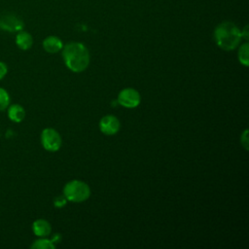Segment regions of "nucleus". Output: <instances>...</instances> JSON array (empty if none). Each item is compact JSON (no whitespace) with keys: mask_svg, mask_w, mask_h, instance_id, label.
I'll list each match as a JSON object with an SVG mask.
<instances>
[{"mask_svg":"<svg viewBox=\"0 0 249 249\" xmlns=\"http://www.w3.org/2000/svg\"><path fill=\"white\" fill-rule=\"evenodd\" d=\"M66 66L73 72L84 71L89 63V53L87 47L79 42L66 44L62 50Z\"/></svg>","mask_w":249,"mask_h":249,"instance_id":"1","label":"nucleus"},{"mask_svg":"<svg viewBox=\"0 0 249 249\" xmlns=\"http://www.w3.org/2000/svg\"><path fill=\"white\" fill-rule=\"evenodd\" d=\"M214 39L218 47L225 51H231L241 41V30L231 21H223L216 26Z\"/></svg>","mask_w":249,"mask_h":249,"instance_id":"2","label":"nucleus"},{"mask_svg":"<svg viewBox=\"0 0 249 249\" xmlns=\"http://www.w3.org/2000/svg\"><path fill=\"white\" fill-rule=\"evenodd\" d=\"M63 195L67 200L72 202H81L89 198L90 190L88 184L80 180L68 182L63 189Z\"/></svg>","mask_w":249,"mask_h":249,"instance_id":"3","label":"nucleus"},{"mask_svg":"<svg viewBox=\"0 0 249 249\" xmlns=\"http://www.w3.org/2000/svg\"><path fill=\"white\" fill-rule=\"evenodd\" d=\"M41 142L43 147L50 152L57 151L62 143L59 133L51 127L45 128L41 133Z\"/></svg>","mask_w":249,"mask_h":249,"instance_id":"4","label":"nucleus"},{"mask_svg":"<svg viewBox=\"0 0 249 249\" xmlns=\"http://www.w3.org/2000/svg\"><path fill=\"white\" fill-rule=\"evenodd\" d=\"M24 27L23 21L14 14L0 15V29L8 32H18Z\"/></svg>","mask_w":249,"mask_h":249,"instance_id":"5","label":"nucleus"},{"mask_svg":"<svg viewBox=\"0 0 249 249\" xmlns=\"http://www.w3.org/2000/svg\"><path fill=\"white\" fill-rule=\"evenodd\" d=\"M141 97L139 92L131 88L124 89L120 91L118 96V102L120 105L126 108H134L140 103Z\"/></svg>","mask_w":249,"mask_h":249,"instance_id":"6","label":"nucleus"},{"mask_svg":"<svg viewBox=\"0 0 249 249\" xmlns=\"http://www.w3.org/2000/svg\"><path fill=\"white\" fill-rule=\"evenodd\" d=\"M100 130L107 135H113L120 129V121L113 115L104 116L99 122Z\"/></svg>","mask_w":249,"mask_h":249,"instance_id":"7","label":"nucleus"},{"mask_svg":"<svg viewBox=\"0 0 249 249\" xmlns=\"http://www.w3.org/2000/svg\"><path fill=\"white\" fill-rule=\"evenodd\" d=\"M43 48L46 52L50 53H55L62 50L63 44L62 41L56 36H48L43 41Z\"/></svg>","mask_w":249,"mask_h":249,"instance_id":"8","label":"nucleus"},{"mask_svg":"<svg viewBox=\"0 0 249 249\" xmlns=\"http://www.w3.org/2000/svg\"><path fill=\"white\" fill-rule=\"evenodd\" d=\"M32 230H33V232L37 236L45 237L51 233L52 227L48 221H46L44 219H38L33 223Z\"/></svg>","mask_w":249,"mask_h":249,"instance_id":"9","label":"nucleus"},{"mask_svg":"<svg viewBox=\"0 0 249 249\" xmlns=\"http://www.w3.org/2000/svg\"><path fill=\"white\" fill-rule=\"evenodd\" d=\"M16 44L20 50L26 51L31 48L33 44V38L28 32L20 30L16 36Z\"/></svg>","mask_w":249,"mask_h":249,"instance_id":"10","label":"nucleus"},{"mask_svg":"<svg viewBox=\"0 0 249 249\" xmlns=\"http://www.w3.org/2000/svg\"><path fill=\"white\" fill-rule=\"evenodd\" d=\"M8 117L11 121L19 123L24 119L25 111L21 105L13 104L11 106H8Z\"/></svg>","mask_w":249,"mask_h":249,"instance_id":"11","label":"nucleus"},{"mask_svg":"<svg viewBox=\"0 0 249 249\" xmlns=\"http://www.w3.org/2000/svg\"><path fill=\"white\" fill-rule=\"evenodd\" d=\"M248 51H249V45L248 43H244L239 47L238 50V59L239 62L244 65V66H248L249 65V54H248Z\"/></svg>","mask_w":249,"mask_h":249,"instance_id":"12","label":"nucleus"},{"mask_svg":"<svg viewBox=\"0 0 249 249\" xmlns=\"http://www.w3.org/2000/svg\"><path fill=\"white\" fill-rule=\"evenodd\" d=\"M31 248H36V249H53L54 248V244L53 242V240H49V239H38L35 240L31 246Z\"/></svg>","mask_w":249,"mask_h":249,"instance_id":"13","label":"nucleus"},{"mask_svg":"<svg viewBox=\"0 0 249 249\" xmlns=\"http://www.w3.org/2000/svg\"><path fill=\"white\" fill-rule=\"evenodd\" d=\"M9 104H10V95L8 91L0 88V111L7 109Z\"/></svg>","mask_w":249,"mask_h":249,"instance_id":"14","label":"nucleus"},{"mask_svg":"<svg viewBox=\"0 0 249 249\" xmlns=\"http://www.w3.org/2000/svg\"><path fill=\"white\" fill-rule=\"evenodd\" d=\"M241 144L245 148V150H248V130L245 129L243 134L241 135Z\"/></svg>","mask_w":249,"mask_h":249,"instance_id":"15","label":"nucleus"},{"mask_svg":"<svg viewBox=\"0 0 249 249\" xmlns=\"http://www.w3.org/2000/svg\"><path fill=\"white\" fill-rule=\"evenodd\" d=\"M7 72H8L7 65L4 62L0 61V80H2L6 76Z\"/></svg>","mask_w":249,"mask_h":249,"instance_id":"16","label":"nucleus"},{"mask_svg":"<svg viewBox=\"0 0 249 249\" xmlns=\"http://www.w3.org/2000/svg\"><path fill=\"white\" fill-rule=\"evenodd\" d=\"M66 198H65V196H58V197H56V199L54 200V205L55 206H58V207H61V206H63V205H65V203H66Z\"/></svg>","mask_w":249,"mask_h":249,"instance_id":"17","label":"nucleus"},{"mask_svg":"<svg viewBox=\"0 0 249 249\" xmlns=\"http://www.w3.org/2000/svg\"><path fill=\"white\" fill-rule=\"evenodd\" d=\"M248 26L245 25L244 28L241 30V38H244L245 40H248Z\"/></svg>","mask_w":249,"mask_h":249,"instance_id":"18","label":"nucleus"}]
</instances>
